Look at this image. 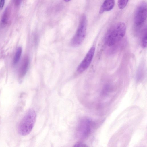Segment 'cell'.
<instances>
[{"label": "cell", "mask_w": 147, "mask_h": 147, "mask_svg": "<svg viewBox=\"0 0 147 147\" xmlns=\"http://www.w3.org/2000/svg\"><path fill=\"white\" fill-rule=\"evenodd\" d=\"M126 32L125 24L119 22L113 25L107 32L105 38V43L111 47L116 44L125 36Z\"/></svg>", "instance_id": "obj_1"}, {"label": "cell", "mask_w": 147, "mask_h": 147, "mask_svg": "<svg viewBox=\"0 0 147 147\" xmlns=\"http://www.w3.org/2000/svg\"><path fill=\"white\" fill-rule=\"evenodd\" d=\"M87 20L85 16H82L77 31L72 38L71 44L75 47L80 45L84 40L86 34Z\"/></svg>", "instance_id": "obj_3"}, {"label": "cell", "mask_w": 147, "mask_h": 147, "mask_svg": "<svg viewBox=\"0 0 147 147\" xmlns=\"http://www.w3.org/2000/svg\"><path fill=\"white\" fill-rule=\"evenodd\" d=\"M29 64V59L27 56L25 57L22 61L19 70V75L23 77L26 74Z\"/></svg>", "instance_id": "obj_8"}, {"label": "cell", "mask_w": 147, "mask_h": 147, "mask_svg": "<svg viewBox=\"0 0 147 147\" xmlns=\"http://www.w3.org/2000/svg\"><path fill=\"white\" fill-rule=\"evenodd\" d=\"M66 2H68L70 1L71 0H64Z\"/></svg>", "instance_id": "obj_15"}, {"label": "cell", "mask_w": 147, "mask_h": 147, "mask_svg": "<svg viewBox=\"0 0 147 147\" xmlns=\"http://www.w3.org/2000/svg\"><path fill=\"white\" fill-rule=\"evenodd\" d=\"M5 0H0V9H2L4 5Z\"/></svg>", "instance_id": "obj_13"}, {"label": "cell", "mask_w": 147, "mask_h": 147, "mask_svg": "<svg viewBox=\"0 0 147 147\" xmlns=\"http://www.w3.org/2000/svg\"><path fill=\"white\" fill-rule=\"evenodd\" d=\"M110 89L109 86L108 85H106L103 88L102 90L101 94L103 96H107L110 92Z\"/></svg>", "instance_id": "obj_12"}, {"label": "cell", "mask_w": 147, "mask_h": 147, "mask_svg": "<svg viewBox=\"0 0 147 147\" xmlns=\"http://www.w3.org/2000/svg\"><path fill=\"white\" fill-rule=\"evenodd\" d=\"M92 121L88 118H84L79 122L76 130V135L81 140L87 138L90 135L92 130Z\"/></svg>", "instance_id": "obj_4"}, {"label": "cell", "mask_w": 147, "mask_h": 147, "mask_svg": "<svg viewBox=\"0 0 147 147\" xmlns=\"http://www.w3.org/2000/svg\"><path fill=\"white\" fill-rule=\"evenodd\" d=\"M74 146L75 147H86L87 146L84 144L81 143H78L76 144H75Z\"/></svg>", "instance_id": "obj_14"}, {"label": "cell", "mask_w": 147, "mask_h": 147, "mask_svg": "<svg viewBox=\"0 0 147 147\" xmlns=\"http://www.w3.org/2000/svg\"><path fill=\"white\" fill-rule=\"evenodd\" d=\"M147 30L146 28L144 30L142 39V45L143 48H146L147 47Z\"/></svg>", "instance_id": "obj_10"}, {"label": "cell", "mask_w": 147, "mask_h": 147, "mask_svg": "<svg viewBox=\"0 0 147 147\" xmlns=\"http://www.w3.org/2000/svg\"><path fill=\"white\" fill-rule=\"evenodd\" d=\"M115 3V0H105L100 9L99 13L101 14L111 11L113 8Z\"/></svg>", "instance_id": "obj_7"}, {"label": "cell", "mask_w": 147, "mask_h": 147, "mask_svg": "<svg viewBox=\"0 0 147 147\" xmlns=\"http://www.w3.org/2000/svg\"><path fill=\"white\" fill-rule=\"evenodd\" d=\"M129 0H118V4L120 9H124L126 6Z\"/></svg>", "instance_id": "obj_11"}, {"label": "cell", "mask_w": 147, "mask_h": 147, "mask_svg": "<svg viewBox=\"0 0 147 147\" xmlns=\"http://www.w3.org/2000/svg\"><path fill=\"white\" fill-rule=\"evenodd\" d=\"M22 52V49L20 47H19L16 51L13 61V63L16 65L20 59Z\"/></svg>", "instance_id": "obj_9"}, {"label": "cell", "mask_w": 147, "mask_h": 147, "mask_svg": "<svg viewBox=\"0 0 147 147\" xmlns=\"http://www.w3.org/2000/svg\"><path fill=\"white\" fill-rule=\"evenodd\" d=\"M147 5L143 1L138 5L136 10L134 20L135 24L137 26L142 25L146 20L147 17Z\"/></svg>", "instance_id": "obj_5"}, {"label": "cell", "mask_w": 147, "mask_h": 147, "mask_svg": "<svg viewBox=\"0 0 147 147\" xmlns=\"http://www.w3.org/2000/svg\"><path fill=\"white\" fill-rule=\"evenodd\" d=\"M95 50V48L94 46L90 49L77 68V71L78 73L83 72L89 66L94 57Z\"/></svg>", "instance_id": "obj_6"}, {"label": "cell", "mask_w": 147, "mask_h": 147, "mask_svg": "<svg viewBox=\"0 0 147 147\" xmlns=\"http://www.w3.org/2000/svg\"><path fill=\"white\" fill-rule=\"evenodd\" d=\"M36 117L35 111L29 109L26 113L20 122L18 128L19 134L22 136L29 134L34 125Z\"/></svg>", "instance_id": "obj_2"}]
</instances>
